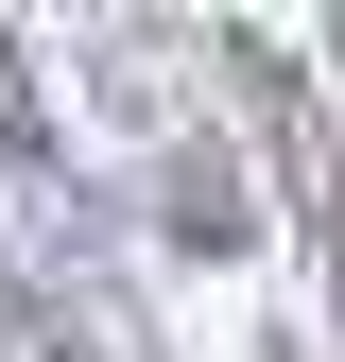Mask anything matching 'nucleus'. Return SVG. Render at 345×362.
<instances>
[{
    "label": "nucleus",
    "mask_w": 345,
    "mask_h": 362,
    "mask_svg": "<svg viewBox=\"0 0 345 362\" xmlns=\"http://www.w3.org/2000/svg\"><path fill=\"white\" fill-rule=\"evenodd\" d=\"M172 224H190V259H225L242 242V173L225 156H172Z\"/></svg>",
    "instance_id": "1"
}]
</instances>
